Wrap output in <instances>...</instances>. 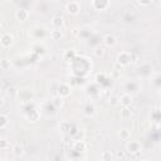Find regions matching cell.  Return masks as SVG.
I'll list each match as a JSON object with an SVG mask.
<instances>
[{"label": "cell", "mask_w": 161, "mask_h": 161, "mask_svg": "<svg viewBox=\"0 0 161 161\" xmlns=\"http://www.w3.org/2000/svg\"><path fill=\"white\" fill-rule=\"evenodd\" d=\"M91 5L94 10H98V11H105L110 8L111 3L108 2V0H93V2H91Z\"/></svg>", "instance_id": "6da1fadb"}, {"label": "cell", "mask_w": 161, "mask_h": 161, "mask_svg": "<svg viewBox=\"0 0 161 161\" xmlns=\"http://www.w3.org/2000/svg\"><path fill=\"white\" fill-rule=\"evenodd\" d=\"M117 63L121 67H125V66L130 64L131 63V53H128V52H121V53H118V55H117Z\"/></svg>", "instance_id": "7a4b0ae2"}, {"label": "cell", "mask_w": 161, "mask_h": 161, "mask_svg": "<svg viewBox=\"0 0 161 161\" xmlns=\"http://www.w3.org/2000/svg\"><path fill=\"white\" fill-rule=\"evenodd\" d=\"M14 42V37L10 33H3L0 37V44L4 48H9Z\"/></svg>", "instance_id": "3957f363"}, {"label": "cell", "mask_w": 161, "mask_h": 161, "mask_svg": "<svg viewBox=\"0 0 161 161\" xmlns=\"http://www.w3.org/2000/svg\"><path fill=\"white\" fill-rule=\"evenodd\" d=\"M66 10L69 15H77L80 10V4L78 2H69L66 5Z\"/></svg>", "instance_id": "277c9868"}, {"label": "cell", "mask_w": 161, "mask_h": 161, "mask_svg": "<svg viewBox=\"0 0 161 161\" xmlns=\"http://www.w3.org/2000/svg\"><path fill=\"white\" fill-rule=\"evenodd\" d=\"M126 150L130 152V154H133V155H137L141 152V145L137 141H130V142L126 145Z\"/></svg>", "instance_id": "5b68a950"}, {"label": "cell", "mask_w": 161, "mask_h": 161, "mask_svg": "<svg viewBox=\"0 0 161 161\" xmlns=\"http://www.w3.org/2000/svg\"><path fill=\"white\" fill-rule=\"evenodd\" d=\"M15 18H16L18 22H25V20L29 18V11L27 9L20 8L15 11Z\"/></svg>", "instance_id": "8992f818"}, {"label": "cell", "mask_w": 161, "mask_h": 161, "mask_svg": "<svg viewBox=\"0 0 161 161\" xmlns=\"http://www.w3.org/2000/svg\"><path fill=\"white\" fill-rule=\"evenodd\" d=\"M58 94L60 97H68L71 94V86L68 83H60L58 87Z\"/></svg>", "instance_id": "52a82bcc"}, {"label": "cell", "mask_w": 161, "mask_h": 161, "mask_svg": "<svg viewBox=\"0 0 161 161\" xmlns=\"http://www.w3.org/2000/svg\"><path fill=\"white\" fill-rule=\"evenodd\" d=\"M52 25H53V28L54 29H60L63 25H64V19H63V16L62 15H54L53 18H52Z\"/></svg>", "instance_id": "ba28073f"}, {"label": "cell", "mask_w": 161, "mask_h": 161, "mask_svg": "<svg viewBox=\"0 0 161 161\" xmlns=\"http://www.w3.org/2000/svg\"><path fill=\"white\" fill-rule=\"evenodd\" d=\"M118 98H120V105L122 107H130L132 105V96L128 93H125Z\"/></svg>", "instance_id": "9c48e42d"}, {"label": "cell", "mask_w": 161, "mask_h": 161, "mask_svg": "<svg viewBox=\"0 0 161 161\" xmlns=\"http://www.w3.org/2000/svg\"><path fill=\"white\" fill-rule=\"evenodd\" d=\"M116 42H117V39H116V37L113 35V34H106L105 37H103V43H105V46H107V47H113L115 44H116Z\"/></svg>", "instance_id": "30bf717a"}, {"label": "cell", "mask_w": 161, "mask_h": 161, "mask_svg": "<svg viewBox=\"0 0 161 161\" xmlns=\"http://www.w3.org/2000/svg\"><path fill=\"white\" fill-rule=\"evenodd\" d=\"M11 152L15 157H20V156H23L24 155V146L22 144H15L11 149Z\"/></svg>", "instance_id": "8fae6325"}, {"label": "cell", "mask_w": 161, "mask_h": 161, "mask_svg": "<svg viewBox=\"0 0 161 161\" xmlns=\"http://www.w3.org/2000/svg\"><path fill=\"white\" fill-rule=\"evenodd\" d=\"M73 150L74 151H78V152H82L86 150V144H85V141H74L73 142Z\"/></svg>", "instance_id": "7c38bea8"}, {"label": "cell", "mask_w": 161, "mask_h": 161, "mask_svg": "<svg viewBox=\"0 0 161 161\" xmlns=\"http://www.w3.org/2000/svg\"><path fill=\"white\" fill-rule=\"evenodd\" d=\"M7 94H8V97H10V98H15L16 96H18V89L15 88V87H13V86H10V87H8L7 88Z\"/></svg>", "instance_id": "4fadbf2b"}, {"label": "cell", "mask_w": 161, "mask_h": 161, "mask_svg": "<svg viewBox=\"0 0 161 161\" xmlns=\"http://www.w3.org/2000/svg\"><path fill=\"white\" fill-rule=\"evenodd\" d=\"M83 138H85V132L83 131H80V130L74 131V133H73V140L74 141H83Z\"/></svg>", "instance_id": "5bb4252c"}, {"label": "cell", "mask_w": 161, "mask_h": 161, "mask_svg": "<svg viewBox=\"0 0 161 161\" xmlns=\"http://www.w3.org/2000/svg\"><path fill=\"white\" fill-rule=\"evenodd\" d=\"M50 38H52L53 40H59L60 38H62V32L58 30V29H53V30L50 32Z\"/></svg>", "instance_id": "9a60e30c"}, {"label": "cell", "mask_w": 161, "mask_h": 161, "mask_svg": "<svg viewBox=\"0 0 161 161\" xmlns=\"http://www.w3.org/2000/svg\"><path fill=\"white\" fill-rule=\"evenodd\" d=\"M120 137L126 141V140H128V138L131 137V132H130L128 130L124 128V130H121V131H120Z\"/></svg>", "instance_id": "2e32d148"}, {"label": "cell", "mask_w": 161, "mask_h": 161, "mask_svg": "<svg viewBox=\"0 0 161 161\" xmlns=\"http://www.w3.org/2000/svg\"><path fill=\"white\" fill-rule=\"evenodd\" d=\"M59 128H60V131H62V132H69L71 128H72V125L69 122H62V124H60V126H59Z\"/></svg>", "instance_id": "e0dca14e"}, {"label": "cell", "mask_w": 161, "mask_h": 161, "mask_svg": "<svg viewBox=\"0 0 161 161\" xmlns=\"http://www.w3.org/2000/svg\"><path fill=\"white\" fill-rule=\"evenodd\" d=\"M8 117L5 115H0V128H5L8 126Z\"/></svg>", "instance_id": "ac0fdd59"}, {"label": "cell", "mask_w": 161, "mask_h": 161, "mask_svg": "<svg viewBox=\"0 0 161 161\" xmlns=\"http://www.w3.org/2000/svg\"><path fill=\"white\" fill-rule=\"evenodd\" d=\"M121 117L122 118H128L131 117V110L128 107H124L122 110H121Z\"/></svg>", "instance_id": "d6986e66"}, {"label": "cell", "mask_w": 161, "mask_h": 161, "mask_svg": "<svg viewBox=\"0 0 161 161\" xmlns=\"http://www.w3.org/2000/svg\"><path fill=\"white\" fill-rule=\"evenodd\" d=\"M94 55H96V58H102V57L105 55V48L97 47V48L94 49Z\"/></svg>", "instance_id": "ffe728a7"}, {"label": "cell", "mask_w": 161, "mask_h": 161, "mask_svg": "<svg viewBox=\"0 0 161 161\" xmlns=\"http://www.w3.org/2000/svg\"><path fill=\"white\" fill-rule=\"evenodd\" d=\"M0 68L4 69V71L9 69L10 68V62L8 59H2V60H0Z\"/></svg>", "instance_id": "44dd1931"}, {"label": "cell", "mask_w": 161, "mask_h": 161, "mask_svg": "<svg viewBox=\"0 0 161 161\" xmlns=\"http://www.w3.org/2000/svg\"><path fill=\"white\" fill-rule=\"evenodd\" d=\"M101 159H102V161H111L112 160V154L110 151H103L102 155H101Z\"/></svg>", "instance_id": "7402d4cb"}, {"label": "cell", "mask_w": 161, "mask_h": 161, "mask_svg": "<svg viewBox=\"0 0 161 161\" xmlns=\"http://www.w3.org/2000/svg\"><path fill=\"white\" fill-rule=\"evenodd\" d=\"M110 105H111V106H113V107L118 106V105H120V98H118V97H116V96L110 97Z\"/></svg>", "instance_id": "603a6c76"}, {"label": "cell", "mask_w": 161, "mask_h": 161, "mask_svg": "<svg viewBox=\"0 0 161 161\" xmlns=\"http://www.w3.org/2000/svg\"><path fill=\"white\" fill-rule=\"evenodd\" d=\"M94 111H96V110H94V106H93V105H87L86 108H85V113L88 115V116H89V115H93Z\"/></svg>", "instance_id": "cb8c5ba5"}, {"label": "cell", "mask_w": 161, "mask_h": 161, "mask_svg": "<svg viewBox=\"0 0 161 161\" xmlns=\"http://www.w3.org/2000/svg\"><path fill=\"white\" fill-rule=\"evenodd\" d=\"M9 147V142L5 138H0V150H5Z\"/></svg>", "instance_id": "d4e9b609"}, {"label": "cell", "mask_w": 161, "mask_h": 161, "mask_svg": "<svg viewBox=\"0 0 161 161\" xmlns=\"http://www.w3.org/2000/svg\"><path fill=\"white\" fill-rule=\"evenodd\" d=\"M116 157H117V159H121V160H124V159L126 157V155H125L124 151H117V152H116Z\"/></svg>", "instance_id": "484cf974"}, {"label": "cell", "mask_w": 161, "mask_h": 161, "mask_svg": "<svg viewBox=\"0 0 161 161\" xmlns=\"http://www.w3.org/2000/svg\"><path fill=\"white\" fill-rule=\"evenodd\" d=\"M154 2H137V4H140V5H142V7H147V5H151Z\"/></svg>", "instance_id": "4316f807"}, {"label": "cell", "mask_w": 161, "mask_h": 161, "mask_svg": "<svg viewBox=\"0 0 161 161\" xmlns=\"http://www.w3.org/2000/svg\"><path fill=\"white\" fill-rule=\"evenodd\" d=\"M72 33H73V35H76V37H77V35H78V29H77V28H74V29L72 30Z\"/></svg>", "instance_id": "83f0119b"}, {"label": "cell", "mask_w": 161, "mask_h": 161, "mask_svg": "<svg viewBox=\"0 0 161 161\" xmlns=\"http://www.w3.org/2000/svg\"><path fill=\"white\" fill-rule=\"evenodd\" d=\"M4 105V98L3 97H0V107H2Z\"/></svg>", "instance_id": "f1b7e54d"}, {"label": "cell", "mask_w": 161, "mask_h": 161, "mask_svg": "<svg viewBox=\"0 0 161 161\" xmlns=\"http://www.w3.org/2000/svg\"><path fill=\"white\" fill-rule=\"evenodd\" d=\"M140 161H150V160H147V159H144V160H140Z\"/></svg>", "instance_id": "f546056e"}, {"label": "cell", "mask_w": 161, "mask_h": 161, "mask_svg": "<svg viewBox=\"0 0 161 161\" xmlns=\"http://www.w3.org/2000/svg\"><path fill=\"white\" fill-rule=\"evenodd\" d=\"M0 28H2V22H0Z\"/></svg>", "instance_id": "4dcf8cb0"}, {"label": "cell", "mask_w": 161, "mask_h": 161, "mask_svg": "<svg viewBox=\"0 0 161 161\" xmlns=\"http://www.w3.org/2000/svg\"><path fill=\"white\" fill-rule=\"evenodd\" d=\"M49 161H53V160H49Z\"/></svg>", "instance_id": "1f68e13d"}]
</instances>
